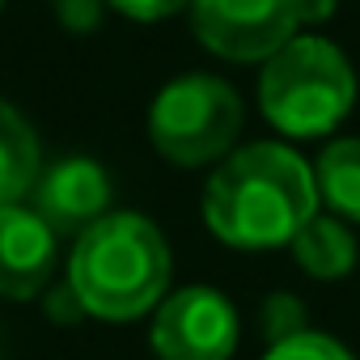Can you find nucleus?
<instances>
[{
  "mask_svg": "<svg viewBox=\"0 0 360 360\" xmlns=\"http://www.w3.org/2000/svg\"><path fill=\"white\" fill-rule=\"evenodd\" d=\"M318 217V183L305 157L284 144H250L229 153L204 191L208 229L242 250L292 242Z\"/></svg>",
  "mask_w": 360,
  "mask_h": 360,
  "instance_id": "nucleus-1",
  "label": "nucleus"
},
{
  "mask_svg": "<svg viewBox=\"0 0 360 360\" xmlns=\"http://www.w3.org/2000/svg\"><path fill=\"white\" fill-rule=\"evenodd\" d=\"M169 246L148 217L110 212L77 233L68 288L85 314L127 322L153 309L169 284Z\"/></svg>",
  "mask_w": 360,
  "mask_h": 360,
  "instance_id": "nucleus-2",
  "label": "nucleus"
},
{
  "mask_svg": "<svg viewBox=\"0 0 360 360\" xmlns=\"http://www.w3.org/2000/svg\"><path fill=\"white\" fill-rule=\"evenodd\" d=\"M356 102V72L347 56L314 34H292L271 60H263L259 106L284 136H326L347 119Z\"/></svg>",
  "mask_w": 360,
  "mask_h": 360,
  "instance_id": "nucleus-3",
  "label": "nucleus"
},
{
  "mask_svg": "<svg viewBox=\"0 0 360 360\" xmlns=\"http://www.w3.org/2000/svg\"><path fill=\"white\" fill-rule=\"evenodd\" d=\"M242 131V98L221 77H178L169 81L153 110H148V136L157 153L174 165H212L233 153V140Z\"/></svg>",
  "mask_w": 360,
  "mask_h": 360,
  "instance_id": "nucleus-4",
  "label": "nucleus"
},
{
  "mask_svg": "<svg viewBox=\"0 0 360 360\" xmlns=\"http://www.w3.org/2000/svg\"><path fill=\"white\" fill-rule=\"evenodd\" d=\"M292 0H191L195 39L233 64H263L297 34Z\"/></svg>",
  "mask_w": 360,
  "mask_h": 360,
  "instance_id": "nucleus-5",
  "label": "nucleus"
},
{
  "mask_svg": "<svg viewBox=\"0 0 360 360\" xmlns=\"http://www.w3.org/2000/svg\"><path fill=\"white\" fill-rule=\"evenodd\" d=\"M238 347V314L217 288H183L153 318V352L161 360H229Z\"/></svg>",
  "mask_w": 360,
  "mask_h": 360,
  "instance_id": "nucleus-6",
  "label": "nucleus"
},
{
  "mask_svg": "<svg viewBox=\"0 0 360 360\" xmlns=\"http://www.w3.org/2000/svg\"><path fill=\"white\" fill-rule=\"evenodd\" d=\"M60 233L22 204L0 208V297L30 301L51 280Z\"/></svg>",
  "mask_w": 360,
  "mask_h": 360,
  "instance_id": "nucleus-7",
  "label": "nucleus"
},
{
  "mask_svg": "<svg viewBox=\"0 0 360 360\" xmlns=\"http://www.w3.org/2000/svg\"><path fill=\"white\" fill-rule=\"evenodd\" d=\"M34 212L56 233H85L110 204V178L89 157H68L34 183Z\"/></svg>",
  "mask_w": 360,
  "mask_h": 360,
  "instance_id": "nucleus-8",
  "label": "nucleus"
},
{
  "mask_svg": "<svg viewBox=\"0 0 360 360\" xmlns=\"http://www.w3.org/2000/svg\"><path fill=\"white\" fill-rule=\"evenodd\" d=\"M39 183V136L34 127L0 102V208L22 204Z\"/></svg>",
  "mask_w": 360,
  "mask_h": 360,
  "instance_id": "nucleus-9",
  "label": "nucleus"
},
{
  "mask_svg": "<svg viewBox=\"0 0 360 360\" xmlns=\"http://www.w3.org/2000/svg\"><path fill=\"white\" fill-rule=\"evenodd\" d=\"M288 246L301 271H309L314 280H339L356 267V238L335 217H314Z\"/></svg>",
  "mask_w": 360,
  "mask_h": 360,
  "instance_id": "nucleus-10",
  "label": "nucleus"
},
{
  "mask_svg": "<svg viewBox=\"0 0 360 360\" xmlns=\"http://www.w3.org/2000/svg\"><path fill=\"white\" fill-rule=\"evenodd\" d=\"M314 183H318V204L360 225V140H335L318 157Z\"/></svg>",
  "mask_w": 360,
  "mask_h": 360,
  "instance_id": "nucleus-11",
  "label": "nucleus"
},
{
  "mask_svg": "<svg viewBox=\"0 0 360 360\" xmlns=\"http://www.w3.org/2000/svg\"><path fill=\"white\" fill-rule=\"evenodd\" d=\"M263 360H356V356H352L339 339L318 335V330L305 326V330H297V335L271 343V352H267Z\"/></svg>",
  "mask_w": 360,
  "mask_h": 360,
  "instance_id": "nucleus-12",
  "label": "nucleus"
},
{
  "mask_svg": "<svg viewBox=\"0 0 360 360\" xmlns=\"http://www.w3.org/2000/svg\"><path fill=\"white\" fill-rule=\"evenodd\" d=\"M297 330H305V305L297 297H288V292H276L263 305V335H267V343H280V339H288Z\"/></svg>",
  "mask_w": 360,
  "mask_h": 360,
  "instance_id": "nucleus-13",
  "label": "nucleus"
},
{
  "mask_svg": "<svg viewBox=\"0 0 360 360\" xmlns=\"http://www.w3.org/2000/svg\"><path fill=\"white\" fill-rule=\"evenodd\" d=\"M110 9H119L131 22H161L178 9H191V0H106Z\"/></svg>",
  "mask_w": 360,
  "mask_h": 360,
  "instance_id": "nucleus-14",
  "label": "nucleus"
},
{
  "mask_svg": "<svg viewBox=\"0 0 360 360\" xmlns=\"http://www.w3.org/2000/svg\"><path fill=\"white\" fill-rule=\"evenodd\" d=\"M292 5H297V22L301 26H314V22H326L335 13L339 0H292Z\"/></svg>",
  "mask_w": 360,
  "mask_h": 360,
  "instance_id": "nucleus-15",
  "label": "nucleus"
},
{
  "mask_svg": "<svg viewBox=\"0 0 360 360\" xmlns=\"http://www.w3.org/2000/svg\"><path fill=\"white\" fill-rule=\"evenodd\" d=\"M0 9H5V0H0Z\"/></svg>",
  "mask_w": 360,
  "mask_h": 360,
  "instance_id": "nucleus-16",
  "label": "nucleus"
}]
</instances>
